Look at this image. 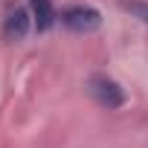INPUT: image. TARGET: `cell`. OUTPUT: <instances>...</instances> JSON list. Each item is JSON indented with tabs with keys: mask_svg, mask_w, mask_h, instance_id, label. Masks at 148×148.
I'll use <instances>...</instances> for the list:
<instances>
[{
	"mask_svg": "<svg viewBox=\"0 0 148 148\" xmlns=\"http://www.w3.org/2000/svg\"><path fill=\"white\" fill-rule=\"evenodd\" d=\"M61 23L70 29V32H79V35H87V32H96L102 26V15L90 6H67L61 12Z\"/></svg>",
	"mask_w": 148,
	"mask_h": 148,
	"instance_id": "1",
	"label": "cell"
},
{
	"mask_svg": "<svg viewBox=\"0 0 148 148\" xmlns=\"http://www.w3.org/2000/svg\"><path fill=\"white\" fill-rule=\"evenodd\" d=\"M87 90H90V96H93L102 108H108V110H116V108L125 105V93H122V87H119L113 79H108V76H90Z\"/></svg>",
	"mask_w": 148,
	"mask_h": 148,
	"instance_id": "2",
	"label": "cell"
},
{
	"mask_svg": "<svg viewBox=\"0 0 148 148\" xmlns=\"http://www.w3.org/2000/svg\"><path fill=\"white\" fill-rule=\"evenodd\" d=\"M26 32H29V12H26L23 6H18V9H12V12L6 15L3 35H6V41H23Z\"/></svg>",
	"mask_w": 148,
	"mask_h": 148,
	"instance_id": "3",
	"label": "cell"
},
{
	"mask_svg": "<svg viewBox=\"0 0 148 148\" xmlns=\"http://www.w3.org/2000/svg\"><path fill=\"white\" fill-rule=\"evenodd\" d=\"M29 9H32V21H35L38 32H47L55 23V9L49 0H29Z\"/></svg>",
	"mask_w": 148,
	"mask_h": 148,
	"instance_id": "4",
	"label": "cell"
},
{
	"mask_svg": "<svg viewBox=\"0 0 148 148\" xmlns=\"http://www.w3.org/2000/svg\"><path fill=\"white\" fill-rule=\"evenodd\" d=\"M119 6H122L125 12H131V15H136L139 21L148 23V3H142V0H122Z\"/></svg>",
	"mask_w": 148,
	"mask_h": 148,
	"instance_id": "5",
	"label": "cell"
}]
</instances>
